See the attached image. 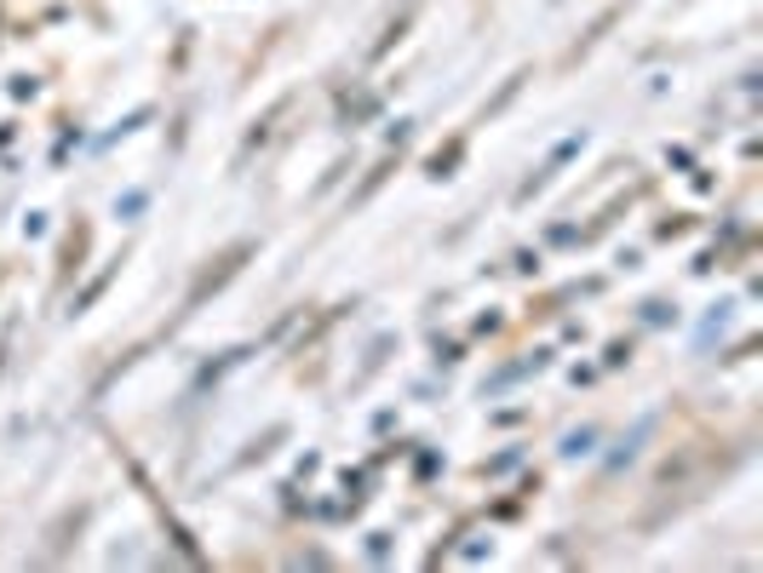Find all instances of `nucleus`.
I'll use <instances>...</instances> for the list:
<instances>
[{"mask_svg": "<svg viewBox=\"0 0 763 573\" xmlns=\"http://www.w3.org/2000/svg\"><path fill=\"white\" fill-rule=\"evenodd\" d=\"M247 253H253V241H236L230 253H218V258H213V270H201V276H195L190 298H185V310H195V304L207 298V293H218V286H225V281H230V276L241 270V258H247Z\"/></svg>", "mask_w": 763, "mask_h": 573, "instance_id": "f257e3e1", "label": "nucleus"}]
</instances>
